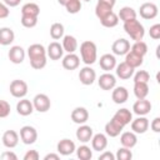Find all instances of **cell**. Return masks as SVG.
Returning a JSON list of instances; mask_svg holds the SVG:
<instances>
[{
  "label": "cell",
  "mask_w": 160,
  "mask_h": 160,
  "mask_svg": "<svg viewBox=\"0 0 160 160\" xmlns=\"http://www.w3.org/2000/svg\"><path fill=\"white\" fill-rule=\"evenodd\" d=\"M150 74L146 70H139L134 74V82H149Z\"/></svg>",
  "instance_id": "42"
},
{
  "label": "cell",
  "mask_w": 160,
  "mask_h": 160,
  "mask_svg": "<svg viewBox=\"0 0 160 160\" xmlns=\"http://www.w3.org/2000/svg\"><path fill=\"white\" fill-rule=\"evenodd\" d=\"M99 65L106 72L114 70L115 66H116V58H115V55L114 54H104L102 56H100Z\"/></svg>",
  "instance_id": "20"
},
{
  "label": "cell",
  "mask_w": 160,
  "mask_h": 160,
  "mask_svg": "<svg viewBox=\"0 0 160 160\" xmlns=\"http://www.w3.org/2000/svg\"><path fill=\"white\" fill-rule=\"evenodd\" d=\"M28 56L32 69L41 70L46 66V62H48L46 49L41 44H31L28 48Z\"/></svg>",
  "instance_id": "1"
},
{
  "label": "cell",
  "mask_w": 160,
  "mask_h": 160,
  "mask_svg": "<svg viewBox=\"0 0 160 160\" xmlns=\"http://www.w3.org/2000/svg\"><path fill=\"white\" fill-rule=\"evenodd\" d=\"M40 14V8L35 2H28L22 5L21 8V15H31V16H39Z\"/></svg>",
  "instance_id": "34"
},
{
  "label": "cell",
  "mask_w": 160,
  "mask_h": 160,
  "mask_svg": "<svg viewBox=\"0 0 160 160\" xmlns=\"http://www.w3.org/2000/svg\"><path fill=\"white\" fill-rule=\"evenodd\" d=\"M16 111L19 115L21 116H29L32 114L34 111V106H32V101L25 99V98H21L18 104H16Z\"/></svg>",
  "instance_id": "22"
},
{
  "label": "cell",
  "mask_w": 160,
  "mask_h": 160,
  "mask_svg": "<svg viewBox=\"0 0 160 160\" xmlns=\"http://www.w3.org/2000/svg\"><path fill=\"white\" fill-rule=\"evenodd\" d=\"M149 126L151 128V130H152L154 132H160V118H159V116L155 118V119L149 124Z\"/></svg>",
  "instance_id": "46"
},
{
  "label": "cell",
  "mask_w": 160,
  "mask_h": 160,
  "mask_svg": "<svg viewBox=\"0 0 160 160\" xmlns=\"http://www.w3.org/2000/svg\"><path fill=\"white\" fill-rule=\"evenodd\" d=\"M61 46H62L64 51H66L68 54L75 52L78 50V40L72 35H65V36H62V44H61Z\"/></svg>",
  "instance_id": "29"
},
{
  "label": "cell",
  "mask_w": 160,
  "mask_h": 160,
  "mask_svg": "<svg viewBox=\"0 0 160 160\" xmlns=\"http://www.w3.org/2000/svg\"><path fill=\"white\" fill-rule=\"evenodd\" d=\"M64 25L61 22H54L51 26H50V36L54 39V40H59L64 36Z\"/></svg>",
  "instance_id": "35"
},
{
  "label": "cell",
  "mask_w": 160,
  "mask_h": 160,
  "mask_svg": "<svg viewBox=\"0 0 160 160\" xmlns=\"http://www.w3.org/2000/svg\"><path fill=\"white\" fill-rule=\"evenodd\" d=\"M94 132H92V128L89 126V125H85V124H81L78 130H76V139L80 141V142H89L92 138Z\"/></svg>",
  "instance_id": "23"
},
{
  "label": "cell",
  "mask_w": 160,
  "mask_h": 160,
  "mask_svg": "<svg viewBox=\"0 0 160 160\" xmlns=\"http://www.w3.org/2000/svg\"><path fill=\"white\" fill-rule=\"evenodd\" d=\"M20 1L21 0H4V4L6 6H9V8H15V6H18L20 4Z\"/></svg>",
  "instance_id": "50"
},
{
  "label": "cell",
  "mask_w": 160,
  "mask_h": 160,
  "mask_svg": "<svg viewBox=\"0 0 160 160\" xmlns=\"http://www.w3.org/2000/svg\"><path fill=\"white\" fill-rule=\"evenodd\" d=\"M75 151L80 160H90L92 158V150L88 145H80L78 149H75Z\"/></svg>",
  "instance_id": "37"
},
{
  "label": "cell",
  "mask_w": 160,
  "mask_h": 160,
  "mask_svg": "<svg viewBox=\"0 0 160 160\" xmlns=\"http://www.w3.org/2000/svg\"><path fill=\"white\" fill-rule=\"evenodd\" d=\"M14 40H15V32L11 28H8V26L0 28V45L8 46Z\"/></svg>",
  "instance_id": "27"
},
{
  "label": "cell",
  "mask_w": 160,
  "mask_h": 160,
  "mask_svg": "<svg viewBox=\"0 0 160 160\" xmlns=\"http://www.w3.org/2000/svg\"><path fill=\"white\" fill-rule=\"evenodd\" d=\"M120 142L122 146L132 149L136 144H138V136L135 132L132 131H121V136H120Z\"/></svg>",
  "instance_id": "26"
},
{
  "label": "cell",
  "mask_w": 160,
  "mask_h": 160,
  "mask_svg": "<svg viewBox=\"0 0 160 160\" xmlns=\"http://www.w3.org/2000/svg\"><path fill=\"white\" fill-rule=\"evenodd\" d=\"M100 24L104 28H115L119 24L118 14H115L114 11H111L110 14H108L106 16H104L102 19H100Z\"/></svg>",
  "instance_id": "33"
},
{
  "label": "cell",
  "mask_w": 160,
  "mask_h": 160,
  "mask_svg": "<svg viewBox=\"0 0 160 160\" xmlns=\"http://www.w3.org/2000/svg\"><path fill=\"white\" fill-rule=\"evenodd\" d=\"M118 18H119V20L125 22V21L132 20V19H136V11L131 6H124V8H121L119 10Z\"/></svg>",
  "instance_id": "31"
},
{
  "label": "cell",
  "mask_w": 160,
  "mask_h": 160,
  "mask_svg": "<svg viewBox=\"0 0 160 160\" xmlns=\"http://www.w3.org/2000/svg\"><path fill=\"white\" fill-rule=\"evenodd\" d=\"M130 51L140 55V56H145L146 52H148V44L142 40H139V41H135L131 46H130Z\"/></svg>",
  "instance_id": "36"
},
{
  "label": "cell",
  "mask_w": 160,
  "mask_h": 160,
  "mask_svg": "<svg viewBox=\"0 0 160 160\" xmlns=\"http://www.w3.org/2000/svg\"><path fill=\"white\" fill-rule=\"evenodd\" d=\"M65 9L69 14H78L81 10V1L80 0H70L66 2Z\"/></svg>",
  "instance_id": "41"
},
{
  "label": "cell",
  "mask_w": 160,
  "mask_h": 160,
  "mask_svg": "<svg viewBox=\"0 0 160 160\" xmlns=\"http://www.w3.org/2000/svg\"><path fill=\"white\" fill-rule=\"evenodd\" d=\"M0 158H1L2 160H16V159H18L16 154H14L12 151H4V152L0 155Z\"/></svg>",
  "instance_id": "48"
},
{
  "label": "cell",
  "mask_w": 160,
  "mask_h": 160,
  "mask_svg": "<svg viewBox=\"0 0 160 160\" xmlns=\"http://www.w3.org/2000/svg\"><path fill=\"white\" fill-rule=\"evenodd\" d=\"M70 0H58V2L60 4V5H62V6H65L66 5V2H69Z\"/></svg>",
  "instance_id": "53"
},
{
  "label": "cell",
  "mask_w": 160,
  "mask_h": 160,
  "mask_svg": "<svg viewBox=\"0 0 160 160\" xmlns=\"http://www.w3.org/2000/svg\"><path fill=\"white\" fill-rule=\"evenodd\" d=\"M32 106L39 112H46L51 106L50 98L46 94H36L32 99Z\"/></svg>",
  "instance_id": "5"
},
{
  "label": "cell",
  "mask_w": 160,
  "mask_h": 160,
  "mask_svg": "<svg viewBox=\"0 0 160 160\" xmlns=\"http://www.w3.org/2000/svg\"><path fill=\"white\" fill-rule=\"evenodd\" d=\"M111 50H112V54L114 55H119V56L125 55L130 50V42H129V40H126L124 38L118 39V40H115L112 42Z\"/></svg>",
  "instance_id": "17"
},
{
  "label": "cell",
  "mask_w": 160,
  "mask_h": 160,
  "mask_svg": "<svg viewBox=\"0 0 160 160\" xmlns=\"http://www.w3.org/2000/svg\"><path fill=\"white\" fill-rule=\"evenodd\" d=\"M124 126H121L119 122H116L114 119H111L110 121H108L105 124V134L110 138H116L121 134Z\"/></svg>",
  "instance_id": "28"
},
{
  "label": "cell",
  "mask_w": 160,
  "mask_h": 160,
  "mask_svg": "<svg viewBox=\"0 0 160 160\" xmlns=\"http://www.w3.org/2000/svg\"><path fill=\"white\" fill-rule=\"evenodd\" d=\"M79 80L82 85H92L94 81L96 80V72L92 68H90V65L84 66L82 69H80L79 71Z\"/></svg>",
  "instance_id": "7"
},
{
  "label": "cell",
  "mask_w": 160,
  "mask_h": 160,
  "mask_svg": "<svg viewBox=\"0 0 160 160\" xmlns=\"http://www.w3.org/2000/svg\"><path fill=\"white\" fill-rule=\"evenodd\" d=\"M25 50L20 45H14L8 52V58L12 64H21L25 59Z\"/></svg>",
  "instance_id": "12"
},
{
  "label": "cell",
  "mask_w": 160,
  "mask_h": 160,
  "mask_svg": "<svg viewBox=\"0 0 160 160\" xmlns=\"http://www.w3.org/2000/svg\"><path fill=\"white\" fill-rule=\"evenodd\" d=\"M70 116H71V120L75 124L81 125V124H85L88 121V119H89V111L84 106H78V108H75L71 111V115Z\"/></svg>",
  "instance_id": "18"
},
{
  "label": "cell",
  "mask_w": 160,
  "mask_h": 160,
  "mask_svg": "<svg viewBox=\"0 0 160 160\" xmlns=\"http://www.w3.org/2000/svg\"><path fill=\"white\" fill-rule=\"evenodd\" d=\"M98 84L99 86L102 89V90H112L115 86H116V78L111 74V72H104L102 75H100V78L98 79Z\"/></svg>",
  "instance_id": "10"
},
{
  "label": "cell",
  "mask_w": 160,
  "mask_h": 160,
  "mask_svg": "<svg viewBox=\"0 0 160 160\" xmlns=\"http://www.w3.org/2000/svg\"><path fill=\"white\" fill-rule=\"evenodd\" d=\"M9 14H10L9 6H6L4 2H0V19H5V18H8Z\"/></svg>",
  "instance_id": "47"
},
{
  "label": "cell",
  "mask_w": 160,
  "mask_h": 160,
  "mask_svg": "<svg viewBox=\"0 0 160 160\" xmlns=\"http://www.w3.org/2000/svg\"><path fill=\"white\" fill-rule=\"evenodd\" d=\"M111 119H114L116 122H119L121 126L125 128L128 124L131 122V120H132V112H131L129 109L122 108V109L118 110V111L114 114V116H112Z\"/></svg>",
  "instance_id": "14"
},
{
  "label": "cell",
  "mask_w": 160,
  "mask_h": 160,
  "mask_svg": "<svg viewBox=\"0 0 160 160\" xmlns=\"http://www.w3.org/2000/svg\"><path fill=\"white\" fill-rule=\"evenodd\" d=\"M46 55H48V58H50V60H60L64 55V49H62L61 44L58 41L50 42L46 49Z\"/></svg>",
  "instance_id": "13"
},
{
  "label": "cell",
  "mask_w": 160,
  "mask_h": 160,
  "mask_svg": "<svg viewBox=\"0 0 160 160\" xmlns=\"http://www.w3.org/2000/svg\"><path fill=\"white\" fill-rule=\"evenodd\" d=\"M11 108L6 100H0V118H8L10 115Z\"/></svg>",
  "instance_id": "43"
},
{
  "label": "cell",
  "mask_w": 160,
  "mask_h": 160,
  "mask_svg": "<svg viewBox=\"0 0 160 160\" xmlns=\"http://www.w3.org/2000/svg\"><path fill=\"white\" fill-rule=\"evenodd\" d=\"M61 64L65 70H75L80 65V58L75 52H70L62 58Z\"/></svg>",
  "instance_id": "19"
},
{
  "label": "cell",
  "mask_w": 160,
  "mask_h": 160,
  "mask_svg": "<svg viewBox=\"0 0 160 160\" xmlns=\"http://www.w3.org/2000/svg\"><path fill=\"white\" fill-rule=\"evenodd\" d=\"M2 145L8 149H14L19 144V134L15 130H6L2 134Z\"/></svg>",
  "instance_id": "15"
},
{
  "label": "cell",
  "mask_w": 160,
  "mask_h": 160,
  "mask_svg": "<svg viewBox=\"0 0 160 160\" xmlns=\"http://www.w3.org/2000/svg\"><path fill=\"white\" fill-rule=\"evenodd\" d=\"M50 159H52V160H59V159H60V154H52V152H50V154H46V155L44 156V160H50Z\"/></svg>",
  "instance_id": "52"
},
{
  "label": "cell",
  "mask_w": 160,
  "mask_h": 160,
  "mask_svg": "<svg viewBox=\"0 0 160 160\" xmlns=\"http://www.w3.org/2000/svg\"><path fill=\"white\" fill-rule=\"evenodd\" d=\"M38 18L39 16H31V15H21V25L24 28H28V29H31V28H35L36 24H38Z\"/></svg>",
  "instance_id": "38"
},
{
  "label": "cell",
  "mask_w": 160,
  "mask_h": 160,
  "mask_svg": "<svg viewBox=\"0 0 160 160\" xmlns=\"http://www.w3.org/2000/svg\"><path fill=\"white\" fill-rule=\"evenodd\" d=\"M80 55L85 65H92L98 59V48L94 41L85 40L80 44Z\"/></svg>",
  "instance_id": "2"
},
{
  "label": "cell",
  "mask_w": 160,
  "mask_h": 160,
  "mask_svg": "<svg viewBox=\"0 0 160 160\" xmlns=\"http://www.w3.org/2000/svg\"><path fill=\"white\" fill-rule=\"evenodd\" d=\"M142 60H144V56H140V55H138V54H135L130 50L125 54V62L128 65H130L131 68H134V69L140 68L142 65Z\"/></svg>",
  "instance_id": "30"
},
{
  "label": "cell",
  "mask_w": 160,
  "mask_h": 160,
  "mask_svg": "<svg viewBox=\"0 0 160 160\" xmlns=\"http://www.w3.org/2000/svg\"><path fill=\"white\" fill-rule=\"evenodd\" d=\"M40 155L38 150H28L24 155V160H39Z\"/></svg>",
  "instance_id": "45"
},
{
  "label": "cell",
  "mask_w": 160,
  "mask_h": 160,
  "mask_svg": "<svg viewBox=\"0 0 160 160\" xmlns=\"http://www.w3.org/2000/svg\"><path fill=\"white\" fill-rule=\"evenodd\" d=\"M158 6L154 4V2H144L140 5V9H139V14L142 19L145 20H151V19H155L158 16Z\"/></svg>",
  "instance_id": "8"
},
{
  "label": "cell",
  "mask_w": 160,
  "mask_h": 160,
  "mask_svg": "<svg viewBox=\"0 0 160 160\" xmlns=\"http://www.w3.org/2000/svg\"><path fill=\"white\" fill-rule=\"evenodd\" d=\"M149 35H150L151 39L159 40V39H160V24H154L152 26H150Z\"/></svg>",
  "instance_id": "44"
},
{
  "label": "cell",
  "mask_w": 160,
  "mask_h": 160,
  "mask_svg": "<svg viewBox=\"0 0 160 160\" xmlns=\"http://www.w3.org/2000/svg\"><path fill=\"white\" fill-rule=\"evenodd\" d=\"M151 108H152V105L146 98L138 99L132 105V111H134V114H136L139 116H145L151 111Z\"/></svg>",
  "instance_id": "9"
},
{
  "label": "cell",
  "mask_w": 160,
  "mask_h": 160,
  "mask_svg": "<svg viewBox=\"0 0 160 160\" xmlns=\"http://www.w3.org/2000/svg\"><path fill=\"white\" fill-rule=\"evenodd\" d=\"M129 98V91L124 86H116L112 89V92H111V99L115 104H124L126 102Z\"/></svg>",
  "instance_id": "25"
},
{
  "label": "cell",
  "mask_w": 160,
  "mask_h": 160,
  "mask_svg": "<svg viewBox=\"0 0 160 160\" xmlns=\"http://www.w3.org/2000/svg\"><path fill=\"white\" fill-rule=\"evenodd\" d=\"M9 90H10V94H11L14 98L21 99V98H25V96H26L29 88H28L26 81L20 80V79H16V80H12V81L10 82Z\"/></svg>",
  "instance_id": "4"
},
{
  "label": "cell",
  "mask_w": 160,
  "mask_h": 160,
  "mask_svg": "<svg viewBox=\"0 0 160 160\" xmlns=\"http://www.w3.org/2000/svg\"><path fill=\"white\" fill-rule=\"evenodd\" d=\"M124 30L130 36V39H132L134 41L142 40V38L145 35V29H144L142 24L136 19L125 21L124 22Z\"/></svg>",
  "instance_id": "3"
},
{
  "label": "cell",
  "mask_w": 160,
  "mask_h": 160,
  "mask_svg": "<svg viewBox=\"0 0 160 160\" xmlns=\"http://www.w3.org/2000/svg\"><path fill=\"white\" fill-rule=\"evenodd\" d=\"M112 11V8H109V6H106V5H102V4H96V6H95V15H96V18L100 20V19H102L104 16H106L108 14H110Z\"/></svg>",
  "instance_id": "39"
},
{
  "label": "cell",
  "mask_w": 160,
  "mask_h": 160,
  "mask_svg": "<svg viewBox=\"0 0 160 160\" xmlns=\"http://www.w3.org/2000/svg\"><path fill=\"white\" fill-rule=\"evenodd\" d=\"M131 158H132L131 150L125 146L119 148L116 151V155H115V159H118V160H131Z\"/></svg>",
  "instance_id": "40"
},
{
  "label": "cell",
  "mask_w": 160,
  "mask_h": 160,
  "mask_svg": "<svg viewBox=\"0 0 160 160\" xmlns=\"http://www.w3.org/2000/svg\"><path fill=\"white\" fill-rule=\"evenodd\" d=\"M131 131L135 134H145L149 129V119L145 116H139L134 120H131Z\"/></svg>",
  "instance_id": "11"
},
{
  "label": "cell",
  "mask_w": 160,
  "mask_h": 160,
  "mask_svg": "<svg viewBox=\"0 0 160 160\" xmlns=\"http://www.w3.org/2000/svg\"><path fill=\"white\" fill-rule=\"evenodd\" d=\"M134 95L136 99H145L149 95L148 82H134Z\"/></svg>",
  "instance_id": "32"
},
{
  "label": "cell",
  "mask_w": 160,
  "mask_h": 160,
  "mask_svg": "<svg viewBox=\"0 0 160 160\" xmlns=\"http://www.w3.org/2000/svg\"><path fill=\"white\" fill-rule=\"evenodd\" d=\"M91 146H92V150H95V151H99V152L104 151L106 149V146H108V138H106V135L101 134V132L92 135V138H91Z\"/></svg>",
  "instance_id": "24"
},
{
  "label": "cell",
  "mask_w": 160,
  "mask_h": 160,
  "mask_svg": "<svg viewBox=\"0 0 160 160\" xmlns=\"http://www.w3.org/2000/svg\"><path fill=\"white\" fill-rule=\"evenodd\" d=\"M99 160H115V155L110 151H102V154H100Z\"/></svg>",
  "instance_id": "49"
},
{
  "label": "cell",
  "mask_w": 160,
  "mask_h": 160,
  "mask_svg": "<svg viewBox=\"0 0 160 160\" xmlns=\"http://www.w3.org/2000/svg\"><path fill=\"white\" fill-rule=\"evenodd\" d=\"M20 139L25 145H31L38 140V131L34 126L25 125L20 129Z\"/></svg>",
  "instance_id": "6"
},
{
  "label": "cell",
  "mask_w": 160,
  "mask_h": 160,
  "mask_svg": "<svg viewBox=\"0 0 160 160\" xmlns=\"http://www.w3.org/2000/svg\"><path fill=\"white\" fill-rule=\"evenodd\" d=\"M76 146H75V142L70 139H62L58 142V146H56V150L60 155L62 156H68V155H71L74 151H75Z\"/></svg>",
  "instance_id": "16"
},
{
  "label": "cell",
  "mask_w": 160,
  "mask_h": 160,
  "mask_svg": "<svg viewBox=\"0 0 160 160\" xmlns=\"http://www.w3.org/2000/svg\"><path fill=\"white\" fill-rule=\"evenodd\" d=\"M134 68H131L130 65H128L125 61L120 62L119 65L115 66V72H116V76L120 78L121 80H128L130 79L132 75H134Z\"/></svg>",
  "instance_id": "21"
},
{
  "label": "cell",
  "mask_w": 160,
  "mask_h": 160,
  "mask_svg": "<svg viewBox=\"0 0 160 160\" xmlns=\"http://www.w3.org/2000/svg\"><path fill=\"white\" fill-rule=\"evenodd\" d=\"M84 1H91V0H84Z\"/></svg>",
  "instance_id": "54"
},
{
  "label": "cell",
  "mask_w": 160,
  "mask_h": 160,
  "mask_svg": "<svg viewBox=\"0 0 160 160\" xmlns=\"http://www.w3.org/2000/svg\"><path fill=\"white\" fill-rule=\"evenodd\" d=\"M98 2H99V4H102V5H106V6H109V8H114L116 0H98Z\"/></svg>",
  "instance_id": "51"
}]
</instances>
